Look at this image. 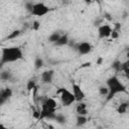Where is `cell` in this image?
<instances>
[{
  "mask_svg": "<svg viewBox=\"0 0 129 129\" xmlns=\"http://www.w3.org/2000/svg\"><path fill=\"white\" fill-rule=\"evenodd\" d=\"M0 79L3 82H7V81H11L13 79V75L10 71H2L0 74Z\"/></svg>",
  "mask_w": 129,
  "mask_h": 129,
  "instance_id": "cell-14",
  "label": "cell"
},
{
  "mask_svg": "<svg viewBox=\"0 0 129 129\" xmlns=\"http://www.w3.org/2000/svg\"><path fill=\"white\" fill-rule=\"evenodd\" d=\"M122 73L124 74L125 78H126L127 80H129V67H128V68H126V69H124V70L122 71Z\"/></svg>",
  "mask_w": 129,
  "mask_h": 129,
  "instance_id": "cell-25",
  "label": "cell"
},
{
  "mask_svg": "<svg viewBox=\"0 0 129 129\" xmlns=\"http://www.w3.org/2000/svg\"><path fill=\"white\" fill-rule=\"evenodd\" d=\"M60 35H61L60 32H58V31H53L52 33L49 34V36H48V41H49L50 43H55L56 40L60 37Z\"/></svg>",
  "mask_w": 129,
  "mask_h": 129,
  "instance_id": "cell-15",
  "label": "cell"
},
{
  "mask_svg": "<svg viewBox=\"0 0 129 129\" xmlns=\"http://www.w3.org/2000/svg\"><path fill=\"white\" fill-rule=\"evenodd\" d=\"M26 89L28 91H32V90H35L36 89V79L35 78H31V79H29L27 81Z\"/></svg>",
  "mask_w": 129,
  "mask_h": 129,
  "instance_id": "cell-16",
  "label": "cell"
},
{
  "mask_svg": "<svg viewBox=\"0 0 129 129\" xmlns=\"http://www.w3.org/2000/svg\"><path fill=\"white\" fill-rule=\"evenodd\" d=\"M93 1H97V2H101V0H93Z\"/></svg>",
  "mask_w": 129,
  "mask_h": 129,
  "instance_id": "cell-29",
  "label": "cell"
},
{
  "mask_svg": "<svg viewBox=\"0 0 129 129\" xmlns=\"http://www.w3.org/2000/svg\"><path fill=\"white\" fill-rule=\"evenodd\" d=\"M107 87L109 88V95L107 96V101H110L115 95L119 93H125L127 90L125 85L116 76H112L107 80Z\"/></svg>",
  "mask_w": 129,
  "mask_h": 129,
  "instance_id": "cell-3",
  "label": "cell"
},
{
  "mask_svg": "<svg viewBox=\"0 0 129 129\" xmlns=\"http://www.w3.org/2000/svg\"><path fill=\"white\" fill-rule=\"evenodd\" d=\"M53 76H54V72L52 70H48V71H44L41 75H40V81L42 84L44 85H48L52 83L53 80Z\"/></svg>",
  "mask_w": 129,
  "mask_h": 129,
  "instance_id": "cell-9",
  "label": "cell"
},
{
  "mask_svg": "<svg viewBox=\"0 0 129 129\" xmlns=\"http://www.w3.org/2000/svg\"><path fill=\"white\" fill-rule=\"evenodd\" d=\"M76 113L78 115H87L88 114V106L83 101L77 102L76 105Z\"/></svg>",
  "mask_w": 129,
  "mask_h": 129,
  "instance_id": "cell-11",
  "label": "cell"
},
{
  "mask_svg": "<svg viewBox=\"0 0 129 129\" xmlns=\"http://www.w3.org/2000/svg\"><path fill=\"white\" fill-rule=\"evenodd\" d=\"M56 109H57V103L56 101L51 98L47 97L41 102V108H40V116L39 119H48V120H54L56 116Z\"/></svg>",
  "mask_w": 129,
  "mask_h": 129,
  "instance_id": "cell-1",
  "label": "cell"
},
{
  "mask_svg": "<svg viewBox=\"0 0 129 129\" xmlns=\"http://www.w3.org/2000/svg\"><path fill=\"white\" fill-rule=\"evenodd\" d=\"M13 95V91L12 89L10 88H5V89H2L0 91V104L3 105L4 103H6Z\"/></svg>",
  "mask_w": 129,
  "mask_h": 129,
  "instance_id": "cell-10",
  "label": "cell"
},
{
  "mask_svg": "<svg viewBox=\"0 0 129 129\" xmlns=\"http://www.w3.org/2000/svg\"><path fill=\"white\" fill-rule=\"evenodd\" d=\"M48 12H49V8L47 5H45L43 2H36V3H33L30 14L37 16V17H42L46 15Z\"/></svg>",
  "mask_w": 129,
  "mask_h": 129,
  "instance_id": "cell-5",
  "label": "cell"
},
{
  "mask_svg": "<svg viewBox=\"0 0 129 129\" xmlns=\"http://www.w3.org/2000/svg\"><path fill=\"white\" fill-rule=\"evenodd\" d=\"M87 115H78L77 116V126H83L87 123Z\"/></svg>",
  "mask_w": 129,
  "mask_h": 129,
  "instance_id": "cell-17",
  "label": "cell"
},
{
  "mask_svg": "<svg viewBox=\"0 0 129 129\" xmlns=\"http://www.w3.org/2000/svg\"><path fill=\"white\" fill-rule=\"evenodd\" d=\"M75 49L78 51L79 54L86 55V54H89L93 50V45L88 41H81L75 45Z\"/></svg>",
  "mask_w": 129,
  "mask_h": 129,
  "instance_id": "cell-6",
  "label": "cell"
},
{
  "mask_svg": "<svg viewBox=\"0 0 129 129\" xmlns=\"http://www.w3.org/2000/svg\"><path fill=\"white\" fill-rule=\"evenodd\" d=\"M98 91H99V94L101 96H103V97H107L109 95V88L107 86H101V87H99Z\"/></svg>",
  "mask_w": 129,
  "mask_h": 129,
  "instance_id": "cell-18",
  "label": "cell"
},
{
  "mask_svg": "<svg viewBox=\"0 0 129 129\" xmlns=\"http://www.w3.org/2000/svg\"><path fill=\"white\" fill-rule=\"evenodd\" d=\"M39 27H40L39 22H38V21H34V22H33V24H32V28H33L34 30H38V29H39Z\"/></svg>",
  "mask_w": 129,
  "mask_h": 129,
  "instance_id": "cell-26",
  "label": "cell"
},
{
  "mask_svg": "<svg viewBox=\"0 0 129 129\" xmlns=\"http://www.w3.org/2000/svg\"><path fill=\"white\" fill-rule=\"evenodd\" d=\"M54 121H56L58 124H64L67 122V118L62 114H56V116L54 118Z\"/></svg>",
  "mask_w": 129,
  "mask_h": 129,
  "instance_id": "cell-21",
  "label": "cell"
},
{
  "mask_svg": "<svg viewBox=\"0 0 129 129\" xmlns=\"http://www.w3.org/2000/svg\"><path fill=\"white\" fill-rule=\"evenodd\" d=\"M32 6H33V3L32 2H26L25 3V9L30 13L31 10H32Z\"/></svg>",
  "mask_w": 129,
  "mask_h": 129,
  "instance_id": "cell-23",
  "label": "cell"
},
{
  "mask_svg": "<svg viewBox=\"0 0 129 129\" xmlns=\"http://www.w3.org/2000/svg\"><path fill=\"white\" fill-rule=\"evenodd\" d=\"M112 68H113L116 72H121V69H122V61H120L119 59L114 60L113 63H112Z\"/></svg>",
  "mask_w": 129,
  "mask_h": 129,
  "instance_id": "cell-20",
  "label": "cell"
},
{
  "mask_svg": "<svg viewBox=\"0 0 129 129\" xmlns=\"http://www.w3.org/2000/svg\"><path fill=\"white\" fill-rule=\"evenodd\" d=\"M72 89H73L72 92H73V94H74V96L76 98V102H81V101L85 100L86 94L78 84H73L72 85Z\"/></svg>",
  "mask_w": 129,
  "mask_h": 129,
  "instance_id": "cell-8",
  "label": "cell"
},
{
  "mask_svg": "<svg viewBox=\"0 0 129 129\" xmlns=\"http://www.w3.org/2000/svg\"><path fill=\"white\" fill-rule=\"evenodd\" d=\"M110 37H111L112 39H116V38H118V37H119V31H117V30H115V29L113 28V31H112Z\"/></svg>",
  "mask_w": 129,
  "mask_h": 129,
  "instance_id": "cell-24",
  "label": "cell"
},
{
  "mask_svg": "<svg viewBox=\"0 0 129 129\" xmlns=\"http://www.w3.org/2000/svg\"><path fill=\"white\" fill-rule=\"evenodd\" d=\"M129 109V101H124V102H121L118 107L116 108V111L118 114H125Z\"/></svg>",
  "mask_w": 129,
  "mask_h": 129,
  "instance_id": "cell-12",
  "label": "cell"
},
{
  "mask_svg": "<svg viewBox=\"0 0 129 129\" xmlns=\"http://www.w3.org/2000/svg\"><path fill=\"white\" fill-rule=\"evenodd\" d=\"M23 58V51L19 46H10L4 47L1 53V64L14 62Z\"/></svg>",
  "mask_w": 129,
  "mask_h": 129,
  "instance_id": "cell-2",
  "label": "cell"
},
{
  "mask_svg": "<svg viewBox=\"0 0 129 129\" xmlns=\"http://www.w3.org/2000/svg\"><path fill=\"white\" fill-rule=\"evenodd\" d=\"M101 62H102V58H101V57H100V58H99V59H98V61H97V63H98V64H100V63H101Z\"/></svg>",
  "mask_w": 129,
  "mask_h": 129,
  "instance_id": "cell-27",
  "label": "cell"
},
{
  "mask_svg": "<svg viewBox=\"0 0 129 129\" xmlns=\"http://www.w3.org/2000/svg\"><path fill=\"white\" fill-rule=\"evenodd\" d=\"M19 34H20V30H14V31H13V32H12V33H11V34H10V35H9V36L7 37V38H10V39H13V38H15V37H17V36H18Z\"/></svg>",
  "mask_w": 129,
  "mask_h": 129,
  "instance_id": "cell-22",
  "label": "cell"
},
{
  "mask_svg": "<svg viewBox=\"0 0 129 129\" xmlns=\"http://www.w3.org/2000/svg\"><path fill=\"white\" fill-rule=\"evenodd\" d=\"M43 64H44V62H43V59L41 57H36L34 59V68H35V70L41 69L43 67Z\"/></svg>",
  "mask_w": 129,
  "mask_h": 129,
  "instance_id": "cell-19",
  "label": "cell"
},
{
  "mask_svg": "<svg viewBox=\"0 0 129 129\" xmlns=\"http://www.w3.org/2000/svg\"><path fill=\"white\" fill-rule=\"evenodd\" d=\"M56 93L59 95V100L63 107H69L76 102V98L73 92H71L66 88H60Z\"/></svg>",
  "mask_w": 129,
  "mask_h": 129,
  "instance_id": "cell-4",
  "label": "cell"
},
{
  "mask_svg": "<svg viewBox=\"0 0 129 129\" xmlns=\"http://www.w3.org/2000/svg\"><path fill=\"white\" fill-rule=\"evenodd\" d=\"M92 1H93V0H86V2H87V3H91Z\"/></svg>",
  "mask_w": 129,
  "mask_h": 129,
  "instance_id": "cell-28",
  "label": "cell"
},
{
  "mask_svg": "<svg viewBox=\"0 0 129 129\" xmlns=\"http://www.w3.org/2000/svg\"><path fill=\"white\" fill-rule=\"evenodd\" d=\"M69 43H70V38H69L68 34L64 33V34L60 35V37L56 40V42L54 44L57 45V46H63V45H68Z\"/></svg>",
  "mask_w": 129,
  "mask_h": 129,
  "instance_id": "cell-13",
  "label": "cell"
},
{
  "mask_svg": "<svg viewBox=\"0 0 129 129\" xmlns=\"http://www.w3.org/2000/svg\"><path fill=\"white\" fill-rule=\"evenodd\" d=\"M113 28L109 24H102L98 27V36L101 39H105L111 36Z\"/></svg>",
  "mask_w": 129,
  "mask_h": 129,
  "instance_id": "cell-7",
  "label": "cell"
}]
</instances>
